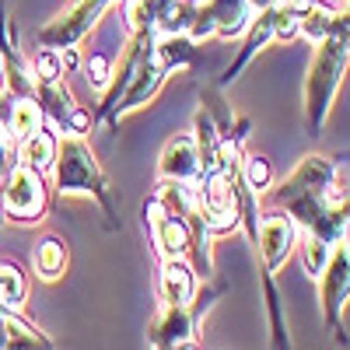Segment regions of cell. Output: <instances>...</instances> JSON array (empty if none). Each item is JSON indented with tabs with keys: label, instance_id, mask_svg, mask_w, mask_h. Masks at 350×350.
Wrapping results in <instances>:
<instances>
[{
	"label": "cell",
	"instance_id": "cell-1",
	"mask_svg": "<svg viewBox=\"0 0 350 350\" xmlns=\"http://www.w3.org/2000/svg\"><path fill=\"white\" fill-rule=\"evenodd\" d=\"M347 70V18L333 25L326 39H319L315 60L308 70V88H305V109H308V130L319 133L329 116V105L336 98L340 77Z\"/></svg>",
	"mask_w": 350,
	"mask_h": 350
},
{
	"label": "cell",
	"instance_id": "cell-2",
	"mask_svg": "<svg viewBox=\"0 0 350 350\" xmlns=\"http://www.w3.org/2000/svg\"><path fill=\"white\" fill-rule=\"evenodd\" d=\"M56 186L60 193H92L102 200V207L112 214V203H109V193H105V179L95 165V154L92 148L81 140V137H67L64 148L56 144Z\"/></svg>",
	"mask_w": 350,
	"mask_h": 350
},
{
	"label": "cell",
	"instance_id": "cell-3",
	"mask_svg": "<svg viewBox=\"0 0 350 350\" xmlns=\"http://www.w3.org/2000/svg\"><path fill=\"white\" fill-rule=\"evenodd\" d=\"M4 207L11 217H39L46 207V189L39 172L14 165L8 172V183H4Z\"/></svg>",
	"mask_w": 350,
	"mask_h": 350
},
{
	"label": "cell",
	"instance_id": "cell-4",
	"mask_svg": "<svg viewBox=\"0 0 350 350\" xmlns=\"http://www.w3.org/2000/svg\"><path fill=\"white\" fill-rule=\"evenodd\" d=\"M333 183V165L326 161V158H305L295 172L284 179V186H280V193H277V200L280 203H301V200H323V189Z\"/></svg>",
	"mask_w": 350,
	"mask_h": 350
},
{
	"label": "cell",
	"instance_id": "cell-5",
	"mask_svg": "<svg viewBox=\"0 0 350 350\" xmlns=\"http://www.w3.org/2000/svg\"><path fill=\"white\" fill-rule=\"evenodd\" d=\"M109 4H112V0H77L67 14H60L53 25L42 28L39 39H42L46 46H64V49H67L70 42H77L88 28L98 21V14H102Z\"/></svg>",
	"mask_w": 350,
	"mask_h": 350
},
{
	"label": "cell",
	"instance_id": "cell-6",
	"mask_svg": "<svg viewBox=\"0 0 350 350\" xmlns=\"http://www.w3.org/2000/svg\"><path fill=\"white\" fill-rule=\"evenodd\" d=\"M144 214H148V224L154 228V242H158V249H161L168 259L186 256V249H189V224L183 221V214H172L158 196L148 200Z\"/></svg>",
	"mask_w": 350,
	"mask_h": 350
},
{
	"label": "cell",
	"instance_id": "cell-7",
	"mask_svg": "<svg viewBox=\"0 0 350 350\" xmlns=\"http://www.w3.org/2000/svg\"><path fill=\"white\" fill-rule=\"evenodd\" d=\"M256 242H259V252H262V262H267V270H280L284 259L291 256L298 242V224L284 217V214H273L267 217L262 224H256Z\"/></svg>",
	"mask_w": 350,
	"mask_h": 350
},
{
	"label": "cell",
	"instance_id": "cell-8",
	"mask_svg": "<svg viewBox=\"0 0 350 350\" xmlns=\"http://www.w3.org/2000/svg\"><path fill=\"white\" fill-rule=\"evenodd\" d=\"M350 256H347V242L343 249H333V256L326 259V273H323V308H326V323L336 329L340 326V308L347 301V287H350Z\"/></svg>",
	"mask_w": 350,
	"mask_h": 350
},
{
	"label": "cell",
	"instance_id": "cell-9",
	"mask_svg": "<svg viewBox=\"0 0 350 350\" xmlns=\"http://www.w3.org/2000/svg\"><path fill=\"white\" fill-rule=\"evenodd\" d=\"M161 175L172 183H193L200 179V154H196V140L189 133H175L165 151H161Z\"/></svg>",
	"mask_w": 350,
	"mask_h": 350
},
{
	"label": "cell",
	"instance_id": "cell-10",
	"mask_svg": "<svg viewBox=\"0 0 350 350\" xmlns=\"http://www.w3.org/2000/svg\"><path fill=\"white\" fill-rule=\"evenodd\" d=\"M200 14L211 21L214 36L231 39V36H242V32H245L256 11L249 8V0H211V4L203 8Z\"/></svg>",
	"mask_w": 350,
	"mask_h": 350
},
{
	"label": "cell",
	"instance_id": "cell-11",
	"mask_svg": "<svg viewBox=\"0 0 350 350\" xmlns=\"http://www.w3.org/2000/svg\"><path fill=\"white\" fill-rule=\"evenodd\" d=\"M193 319H189V312H186V305H168V312L161 315V323L151 329V340H154V347H175L179 340H186L193 329Z\"/></svg>",
	"mask_w": 350,
	"mask_h": 350
},
{
	"label": "cell",
	"instance_id": "cell-12",
	"mask_svg": "<svg viewBox=\"0 0 350 350\" xmlns=\"http://www.w3.org/2000/svg\"><path fill=\"white\" fill-rule=\"evenodd\" d=\"M161 291H165V301L168 305H189L193 298V273L186 262L179 259H168L165 270H161Z\"/></svg>",
	"mask_w": 350,
	"mask_h": 350
},
{
	"label": "cell",
	"instance_id": "cell-13",
	"mask_svg": "<svg viewBox=\"0 0 350 350\" xmlns=\"http://www.w3.org/2000/svg\"><path fill=\"white\" fill-rule=\"evenodd\" d=\"M270 39H273V11H270V8H262V14H259V21H256V25L249 28V39H245V46H242V53H239V60H235V64H231V67H228V74H224V81H231V77H235V74H239V70H242V67H245V64L252 60V56H256V53H259L262 46H267V42H270Z\"/></svg>",
	"mask_w": 350,
	"mask_h": 350
},
{
	"label": "cell",
	"instance_id": "cell-14",
	"mask_svg": "<svg viewBox=\"0 0 350 350\" xmlns=\"http://www.w3.org/2000/svg\"><path fill=\"white\" fill-rule=\"evenodd\" d=\"M8 130H11V137L18 144L28 140L32 133H39L42 130V105L36 98H18L11 105V112H8Z\"/></svg>",
	"mask_w": 350,
	"mask_h": 350
},
{
	"label": "cell",
	"instance_id": "cell-15",
	"mask_svg": "<svg viewBox=\"0 0 350 350\" xmlns=\"http://www.w3.org/2000/svg\"><path fill=\"white\" fill-rule=\"evenodd\" d=\"M336 21H340V14H333L326 4H319V0H308L305 11H301V18H298V36L319 42V39H326V36L333 32Z\"/></svg>",
	"mask_w": 350,
	"mask_h": 350
},
{
	"label": "cell",
	"instance_id": "cell-16",
	"mask_svg": "<svg viewBox=\"0 0 350 350\" xmlns=\"http://www.w3.org/2000/svg\"><path fill=\"white\" fill-rule=\"evenodd\" d=\"M21 165L32 172H46L56 165V137L49 133H32L28 140H21Z\"/></svg>",
	"mask_w": 350,
	"mask_h": 350
},
{
	"label": "cell",
	"instance_id": "cell-17",
	"mask_svg": "<svg viewBox=\"0 0 350 350\" xmlns=\"http://www.w3.org/2000/svg\"><path fill=\"white\" fill-rule=\"evenodd\" d=\"M21 298H25V277L11 262H0V312H14Z\"/></svg>",
	"mask_w": 350,
	"mask_h": 350
},
{
	"label": "cell",
	"instance_id": "cell-18",
	"mask_svg": "<svg viewBox=\"0 0 350 350\" xmlns=\"http://www.w3.org/2000/svg\"><path fill=\"white\" fill-rule=\"evenodd\" d=\"M64 262H67V249H64L60 239H46V242L39 245V252H36V267H39V273H42L46 280L60 277V273H64Z\"/></svg>",
	"mask_w": 350,
	"mask_h": 350
},
{
	"label": "cell",
	"instance_id": "cell-19",
	"mask_svg": "<svg viewBox=\"0 0 350 350\" xmlns=\"http://www.w3.org/2000/svg\"><path fill=\"white\" fill-rule=\"evenodd\" d=\"M326 259H329V242L308 231V239H305V267L312 270V277H315V273H323Z\"/></svg>",
	"mask_w": 350,
	"mask_h": 350
},
{
	"label": "cell",
	"instance_id": "cell-20",
	"mask_svg": "<svg viewBox=\"0 0 350 350\" xmlns=\"http://www.w3.org/2000/svg\"><path fill=\"white\" fill-rule=\"evenodd\" d=\"M84 74H88V81H92L98 92H105L109 81H112V64H109V56H105V53H92V56H88V64H84Z\"/></svg>",
	"mask_w": 350,
	"mask_h": 350
},
{
	"label": "cell",
	"instance_id": "cell-21",
	"mask_svg": "<svg viewBox=\"0 0 350 350\" xmlns=\"http://www.w3.org/2000/svg\"><path fill=\"white\" fill-rule=\"evenodd\" d=\"M242 165H245V186H249V189L259 193V189L270 186V161H267V158L252 154V158H245Z\"/></svg>",
	"mask_w": 350,
	"mask_h": 350
},
{
	"label": "cell",
	"instance_id": "cell-22",
	"mask_svg": "<svg viewBox=\"0 0 350 350\" xmlns=\"http://www.w3.org/2000/svg\"><path fill=\"white\" fill-rule=\"evenodd\" d=\"M36 74L42 77V81H56L64 74V64H60V53L56 49H42L39 56H36Z\"/></svg>",
	"mask_w": 350,
	"mask_h": 350
},
{
	"label": "cell",
	"instance_id": "cell-23",
	"mask_svg": "<svg viewBox=\"0 0 350 350\" xmlns=\"http://www.w3.org/2000/svg\"><path fill=\"white\" fill-rule=\"evenodd\" d=\"M8 88V77H4V67H0V92H4Z\"/></svg>",
	"mask_w": 350,
	"mask_h": 350
},
{
	"label": "cell",
	"instance_id": "cell-24",
	"mask_svg": "<svg viewBox=\"0 0 350 350\" xmlns=\"http://www.w3.org/2000/svg\"><path fill=\"white\" fill-rule=\"evenodd\" d=\"M179 350H196V347H189V343H186V347H179Z\"/></svg>",
	"mask_w": 350,
	"mask_h": 350
}]
</instances>
